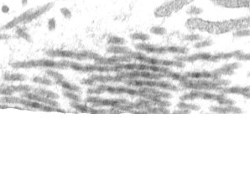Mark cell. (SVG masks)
I'll return each instance as SVG.
<instances>
[{
  "instance_id": "6da1fadb",
  "label": "cell",
  "mask_w": 250,
  "mask_h": 192,
  "mask_svg": "<svg viewBox=\"0 0 250 192\" xmlns=\"http://www.w3.org/2000/svg\"><path fill=\"white\" fill-rule=\"evenodd\" d=\"M10 66L13 69H30L43 67L49 69H60L65 70L69 68V61H55L49 59H39V60H31L27 61H17L10 64Z\"/></svg>"
},
{
  "instance_id": "7a4b0ae2",
  "label": "cell",
  "mask_w": 250,
  "mask_h": 192,
  "mask_svg": "<svg viewBox=\"0 0 250 192\" xmlns=\"http://www.w3.org/2000/svg\"><path fill=\"white\" fill-rule=\"evenodd\" d=\"M1 103H5V104H20L22 105L25 108H29L31 111L34 110H39L42 112H58V113H66L65 110L61 109V108H55V107H52L50 105L45 104V103H41L39 102L32 101L27 98H14L12 96H6L1 98Z\"/></svg>"
},
{
  "instance_id": "3957f363",
  "label": "cell",
  "mask_w": 250,
  "mask_h": 192,
  "mask_svg": "<svg viewBox=\"0 0 250 192\" xmlns=\"http://www.w3.org/2000/svg\"><path fill=\"white\" fill-rule=\"evenodd\" d=\"M46 55L49 57H61V58H72L77 61L92 60L96 61L101 55L92 51L83 50L81 52H76L72 50H46Z\"/></svg>"
},
{
  "instance_id": "277c9868",
  "label": "cell",
  "mask_w": 250,
  "mask_h": 192,
  "mask_svg": "<svg viewBox=\"0 0 250 192\" xmlns=\"http://www.w3.org/2000/svg\"><path fill=\"white\" fill-rule=\"evenodd\" d=\"M123 83L126 84L129 87H148L160 88L163 90H168V91H178L179 89L177 87H175L171 83L165 81L159 82V80H138V79H125L123 81Z\"/></svg>"
},
{
  "instance_id": "5b68a950",
  "label": "cell",
  "mask_w": 250,
  "mask_h": 192,
  "mask_svg": "<svg viewBox=\"0 0 250 192\" xmlns=\"http://www.w3.org/2000/svg\"><path fill=\"white\" fill-rule=\"evenodd\" d=\"M131 58L134 60V61H138L141 62V63H145V64H149V65H160V66H175V67H178V68H183L185 66V62L179 61H169V60H159L157 58H153V57H149L141 52H132L129 55Z\"/></svg>"
},
{
  "instance_id": "8992f818",
  "label": "cell",
  "mask_w": 250,
  "mask_h": 192,
  "mask_svg": "<svg viewBox=\"0 0 250 192\" xmlns=\"http://www.w3.org/2000/svg\"><path fill=\"white\" fill-rule=\"evenodd\" d=\"M86 102L91 104L93 108H100V107H110L116 108L121 104H128L129 102L127 99H107V98H101L97 97H88L86 98Z\"/></svg>"
},
{
  "instance_id": "52a82bcc",
  "label": "cell",
  "mask_w": 250,
  "mask_h": 192,
  "mask_svg": "<svg viewBox=\"0 0 250 192\" xmlns=\"http://www.w3.org/2000/svg\"><path fill=\"white\" fill-rule=\"evenodd\" d=\"M32 90V87L29 85H19V86H1L0 93L3 96H12L15 92H27Z\"/></svg>"
},
{
  "instance_id": "ba28073f",
  "label": "cell",
  "mask_w": 250,
  "mask_h": 192,
  "mask_svg": "<svg viewBox=\"0 0 250 192\" xmlns=\"http://www.w3.org/2000/svg\"><path fill=\"white\" fill-rule=\"evenodd\" d=\"M22 98H27V99L32 100V101L39 102H41V103H45V104L50 105V106L55 107V108H58L59 107V103L55 100H54V99L45 98V97H42V96H40L39 94H36L35 92H33V93L32 92H29V91L23 92L22 93Z\"/></svg>"
},
{
  "instance_id": "9c48e42d",
  "label": "cell",
  "mask_w": 250,
  "mask_h": 192,
  "mask_svg": "<svg viewBox=\"0 0 250 192\" xmlns=\"http://www.w3.org/2000/svg\"><path fill=\"white\" fill-rule=\"evenodd\" d=\"M135 48L138 50L145 51L147 53H154V54H166V53H168L166 46H154V45H150V44L140 43V44H137L135 46Z\"/></svg>"
},
{
  "instance_id": "30bf717a",
  "label": "cell",
  "mask_w": 250,
  "mask_h": 192,
  "mask_svg": "<svg viewBox=\"0 0 250 192\" xmlns=\"http://www.w3.org/2000/svg\"><path fill=\"white\" fill-rule=\"evenodd\" d=\"M53 5H54V3H49L45 4L44 6L39 7V8H38V9L35 10L30 9L29 10V14H28V16L26 18V20H24V24L29 23V22H31L32 20H36L37 18H39V16H41L42 14L46 13L47 11H49L52 7H53Z\"/></svg>"
},
{
  "instance_id": "8fae6325",
  "label": "cell",
  "mask_w": 250,
  "mask_h": 192,
  "mask_svg": "<svg viewBox=\"0 0 250 192\" xmlns=\"http://www.w3.org/2000/svg\"><path fill=\"white\" fill-rule=\"evenodd\" d=\"M107 52L114 55H129L132 50L125 46L112 45L107 48Z\"/></svg>"
},
{
  "instance_id": "7c38bea8",
  "label": "cell",
  "mask_w": 250,
  "mask_h": 192,
  "mask_svg": "<svg viewBox=\"0 0 250 192\" xmlns=\"http://www.w3.org/2000/svg\"><path fill=\"white\" fill-rule=\"evenodd\" d=\"M185 76L188 78L192 79H203V78H213V75L211 72H186Z\"/></svg>"
},
{
  "instance_id": "4fadbf2b",
  "label": "cell",
  "mask_w": 250,
  "mask_h": 192,
  "mask_svg": "<svg viewBox=\"0 0 250 192\" xmlns=\"http://www.w3.org/2000/svg\"><path fill=\"white\" fill-rule=\"evenodd\" d=\"M27 76L20 73H5L3 75V80L6 82H24Z\"/></svg>"
},
{
  "instance_id": "5bb4252c",
  "label": "cell",
  "mask_w": 250,
  "mask_h": 192,
  "mask_svg": "<svg viewBox=\"0 0 250 192\" xmlns=\"http://www.w3.org/2000/svg\"><path fill=\"white\" fill-rule=\"evenodd\" d=\"M219 93L221 94H244V87L239 86L231 87H222L219 90Z\"/></svg>"
},
{
  "instance_id": "9a60e30c",
  "label": "cell",
  "mask_w": 250,
  "mask_h": 192,
  "mask_svg": "<svg viewBox=\"0 0 250 192\" xmlns=\"http://www.w3.org/2000/svg\"><path fill=\"white\" fill-rule=\"evenodd\" d=\"M34 92L36 93V94L40 95L42 97L50 98V99H54V100H56V99H58L60 98V96L57 93L53 92L51 91H48V90H46V89H43V88H35L34 89Z\"/></svg>"
},
{
  "instance_id": "2e32d148",
  "label": "cell",
  "mask_w": 250,
  "mask_h": 192,
  "mask_svg": "<svg viewBox=\"0 0 250 192\" xmlns=\"http://www.w3.org/2000/svg\"><path fill=\"white\" fill-rule=\"evenodd\" d=\"M56 84L61 86L63 89H65L66 91H76V92H78V91H81V88L80 87H78L76 85L72 84L70 82H66L65 80H62V81H59V82H55Z\"/></svg>"
},
{
  "instance_id": "e0dca14e",
  "label": "cell",
  "mask_w": 250,
  "mask_h": 192,
  "mask_svg": "<svg viewBox=\"0 0 250 192\" xmlns=\"http://www.w3.org/2000/svg\"><path fill=\"white\" fill-rule=\"evenodd\" d=\"M46 74L48 76H50V77H51V78L54 79L55 82H59V81H62V80H65L64 76L62 75V74H61L60 72H55V71L52 70V69L46 70Z\"/></svg>"
},
{
  "instance_id": "ac0fdd59",
  "label": "cell",
  "mask_w": 250,
  "mask_h": 192,
  "mask_svg": "<svg viewBox=\"0 0 250 192\" xmlns=\"http://www.w3.org/2000/svg\"><path fill=\"white\" fill-rule=\"evenodd\" d=\"M71 106H72V108L76 109L79 113H89V108H90V107H88L87 105L81 104L80 102H72V103H71Z\"/></svg>"
},
{
  "instance_id": "d6986e66",
  "label": "cell",
  "mask_w": 250,
  "mask_h": 192,
  "mask_svg": "<svg viewBox=\"0 0 250 192\" xmlns=\"http://www.w3.org/2000/svg\"><path fill=\"white\" fill-rule=\"evenodd\" d=\"M167 52L168 53H175V54H181L185 55L188 52V49L185 47H180V46H166Z\"/></svg>"
},
{
  "instance_id": "ffe728a7",
  "label": "cell",
  "mask_w": 250,
  "mask_h": 192,
  "mask_svg": "<svg viewBox=\"0 0 250 192\" xmlns=\"http://www.w3.org/2000/svg\"><path fill=\"white\" fill-rule=\"evenodd\" d=\"M230 105L228 106H212L210 108V111L213 112V113H221V114H226V113H231L230 108H229Z\"/></svg>"
},
{
  "instance_id": "44dd1931",
  "label": "cell",
  "mask_w": 250,
  "mask_h": 192,
  "mask_svg": "<svg viewBox=\"0 0 250 192\" xmlns=\"http://www.w3.org/2000/svg\"><path fill=\"white\" fill-rule=\"evenodd\" d=\"M125 39L122 37H119V36H110L108 37V39H107V43L109 45H116V46H123L125 44Z\"/></svg>"
},
{
  "instance_id": "7402d4cb",
  "label": "cell",
  "mask_w": 250,
  "mask_h": 192,
  "mask_svg": "<svg viewBox=\"0 0 250 192\" xmlns=\"http://www.w3.org/2000/svg\"><path fill=\"white\" fill-rule=\"evenodd\" d=\"M130 38L133 40H140V41H147L150 39V35L142 32L133 33L130 35Z\"/></svg>"
},
{
  "instance_id": "603a6c76",
  "label": "cell",
  "mask_w": 250,
  "mask_h": 192,
  "mask_svg": "<svg viewBox=\"0 0 250 192\" xmlns=\"http://www.w3.org/2000/svg\"><path fill=\"white\" fill-rule=\"evenodd\" d=\"M63 96L65 98H68L69 100H72V102H81V98L80 96H78L76 92L71 91H63Z\"/></svg>"
},
{
  "instance_id": "cb8c5ba5",
  "label": "cell",
  "mask_w": 250,
  "mask_h": 192,
  "mask_svg": "<svg viewBox=\"0 0 250 192\" xmlns=\"http://www.w3.org/2000/svg\"><path fill=\"white\" fill-rule=\"evenodd\" d=\"M177 107L180 109H188V110L191 111H199L200 108H201L198 105L192 104V103H185L184 102H181L178 103Z\"/></svg>"
},
{
  "instance_id": "d4e9b609",
  "label": "cell",
  "mask_w": 250,
  "mask_h": 192,
  "mask_svg": "<svg viewBox=\"0 0 250 192\" xmlns=\"http://www.w3.org/2000/svg\"><path fill=\"white\" fill-rule=\"evenodd\" d=\"M16 35H18V37L22 38V39H24V40H26L27 42L29 43L32 42V38H31V36L29 35V33L26 32L25 30L22 29V28H18V29H16Z\"/></svg>"
},
{
  "instance_id": "484cf974",
  "label": "cell",
  "mask_w": 250,
  "mask_h": 192,
  "mask_svg": "<svg viewBox=\"0 0 250 192\" xmlns=\"http://www.w3.org/2000/svg\"><path fill=\"white\" fill-rule=\"evenodd\" d=\"M32 82L35 83H38V84L46 85V86H52L53 82L51 80L46 77H42V76H35L32 78Z\"/></svg>"
},
{
  "instance_id": "4316f807",
  "label": "cell",
  "mask_w": 250,
  "mask_h": 192,
  "mask_svg": "<svg viewBox=\"0 0 250 192\" xmlns=\"http://www.w3.org/2000/svg\"><path fill=\"white\" fill-rule=\"evenodd\" d=\"M150 32L156 35H164L166 34V29L160 26H153L150 29Z\"/></svg>"
},
{
  "instance_id": "83f0119b",
  "label": "cell",
  "mask_w": 250,
  "mask_h": 192,
  "mask_svg": "<svg viewBox=\"0 0 250 192\" xmlns=\"http://www.w3.org/2000/svg\"><path fill=\"white\" fill-rule=\"evenodd\" d=\"M212 44L211 40L209 39H206V40H203V41H201V42H197L194 45V47L196 48V49H200V48H203V47H207V46H210Z\"/></svg>"
},
{
  "instance_id": "f1b7e54d",
  "label": "cell",
  "mask_w": 250,
  "mask_h": 192,
  "mask_svg": "<svg viewBox=\"0 0 250 192\" xmlns=\"http://www.w3.org/2000/svg\"><path fill=\"white\" fill-rule=\"evenodd\" d=\"M233 35L235 37H246V36H250V30L249 29H240L237 30L234 33Z\"/></svg>"
},
{
  "instance_id": "f546056e",
  "label": "cell",
  "mask_w": 250,
  "mask_h": 192,
  "mask_svg": "<svg viewBox=\"0 0 250 192\" xmlns=\"http://www.w3.org/2000/svg\"><path fill=\"white\" fill-rule=\"evenodd\" d=\"M218 104L222 105V106H228V105H234L235 104V102L232 99L229 98H224L223 99H222L220 101H218Z\"/></svg>"
},
{
  "instance_id": "4dcf8cb0",
  "label": "cell",
  "mask_w": 250,
  "mask_h": 192,
  "mask_svg": "<svg viewBox=\"0 0 250 192\" xmlns=\"http://www.w3.org/2000/svg\"><path fill=\"white\" fill-rule=\"evenodd\" d=\"M61 13H62V15H63L64 18H65L66 20H70L72 17L71 10L69 9H67V8H62V9H61Z\"/></svg>"
},
{
  "instance_id": "1f68e13d",
  "label": "cell",
  "mask_w": 250,
  "mask_h": 192,
  "mask_svg": "<svg viewBox=\"0 0 250 192\" xmlns=\"http://www.w3.org/2000/svg\"><path fill=\"white\" fill-rule=\"evenodd\" d=\"M185 40H188V41H196V40H199L201 39V36L196 34H192V35H187L184 37Z\"/></svg>"
},
{
  "instance_id": "d6a6232c",
  "label": "cell",
  "mask_w": 250,
  "mask_h": 192,
  "mask_svg": "<svg viewBox=\"0 0 250 192\" xmlns=\"http://www.w3.org/2000/svg\"><path fill=\"white\" fill-rule=\"evenodd\" d=\"M235 58L237 59V60H238V61H250V54H244V53H243L241 51Z\"/></svg>"
},
{
  "instance_id": "836d02e7",
  "label": "cell",
  "mask_w": 250,
  "mask_h": 192,
  "mask_svg": "<svg viewBox=\"0 0 250 192\" xmlns=\"http://www.w3.org/2000/svg\"><path fill=\"white\" fill-rule=\"evenodd\" d=\"M47 26H48V29L50 31H53L54 29L56 28V21L54 18H50L49 20H48V23H47Z\"/></svg>"
},
{
  "instance_id": "e575fe53",
  "label": "cell",
  "mask_w": 250,
  "mask_h": 192,
  "mask_svg": "<svg viewBox=\"0 0 250 192\" xmlns=\"http://www.w3.org/2000/svg\"><path fill=\"white\" fill-rule=\"evenodd\" d=\"M240 66L241 65L239 63H232V64H226V65H223L224 68L231 70V71H234V70H236V69H238Z\"/></svg>"
},
{
  "instance_id": "d590c367",
  "label": "cell",
  "mask_w": 250,
  "mask_h": 192,
  "mask_svg": "<svg viewBox=\"0 0 250 192\" xmlns=\"http://www.w3.org/2000/svg\"><path fill=\"white\" fill-rule=\"evenodd\" d=\"M173 113L175 114H189L191 113V110L188 109H180V110H175L173 112Z\"/></svg>"
},
{
  "instance_id": "8d00e7d4",
  "label": "cell",
  "mask_w": 250,
  "mask_h": 192,
  "mask_svg": "<svg viewBox=\"0 0 250 192\" xmlns=\"http://www.w3.org/2000/svg\"><path fill=\"white\" fill-rule=\"evenodd\" d=\"M201 12V10L198 8H196V7H192V9L188 11V13H192V14H197V13H200Z\"/></svg>"
},
{
  "instance_id": "74e56055",
  "label": "cell",
  "mask_w": 250,
  "mask_h": 192,
  "mask_svg": "<svg viewBox=\"0 0 250 192\" xmlns=\"http://www.w3.org/2000/svg\"><path fill=\"white\" fill-rule=\"evenodd\" d=\"M9 11V8L7 6V5H3V6H2V12H3V13H8Z\"/></svg>"
},
{
  "instance_id": "f35d334b",
  "label": "cell",
  "mask_w": 250,
  "mask_h": 192,
  "mask_svg": "<svg viewBox=\"0 0 250 192\" xmlns=\"http://www.w3.org/2000/svg\"><path fill=\"white\" fill-rule=\"evenodd\" d=\"M250 91V86H247V87H244V94L246 92H249ZM243 94V95H244Z\"/></svg>"
},
{
  "instance_id": "ab89813d",
  "label": "cell",
  "mask_w": 250,
  "mask_h": 192,
  "mask_svg": "<svg viewBox=\"0 0 250 192\" xmlns=\"http://www.w3.org/2000/svg\"><path fill=\"white\" fill-rule=\"evenodd\" d=\"M10 36L8 35H1V39H9Z\"/></svg>"
},
{
  "instance_id": "60d3db41",
  "label": "cell",
  "mask_w": 250,
  "mask_h": 192,
  "mask_svg": "<svg viewBox=\"0 0 250 192\" xmlns=\"http://www.w3.org/2000/svg\"><path fill=\"white\" fill-rule=\"evenodd\" d=\"M243 96H244V98H248V99H250V91L249 92H246V93H244Z\"/></svg>"
},
{
  "instance_id": "b9f144b4",
  "label": "cell",
  "mask_w": 250,
  "mask_h": 192,
  "mask_svg": "<svg viewBox=\"0 0 250 192\" xmlns=\"http://www.w3.org/2000/svg\"><path fill=\"white\" fill-rule=\"evenodd\" d=\"M21 3H22L24 6H25L26 4L28 3V0H21Z\"/></svg>"
},
{
  "instance_id": "7bdbcfd3",
  "label": "cell",
  "mask_w": 250,
  "mask_h": 192,
  "mask_svg": "<svg viewBox=\"0 0 250 192\" xmlns=\"http://www.w3.org/2000/svg\"><path fill=\"white\" fill-rule=\"evenodd\" d=\"M248 76H250V72H248Z\"/></svg>"
}]
</instances>
